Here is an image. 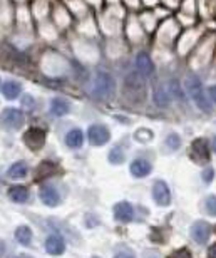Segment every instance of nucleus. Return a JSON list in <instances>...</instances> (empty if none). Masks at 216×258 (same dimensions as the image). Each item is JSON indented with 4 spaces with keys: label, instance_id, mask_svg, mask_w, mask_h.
<instances>
[{
    "label": "nucleus",
    "instance_id": "f257e3e1",
    "mask_svg": "<svg viewBox=\"0 0 216 258\" xmlns=\"http://www.w3.org/2000/svg\"><path fill=\"white\" fill-rule=\"evenodd\" d=\"M184 86H186V91L191 96V99L196 103V106H198L201 111L211 112V106H210V103H208V99L205 96V89H203L201 81L196 79V77H188L186 82H184Z\"/></svg>",
    "mask_w": 216,
    "mask_h": 258
},
{
    "label": "nucleus",
    "instance_id": "f03ea898",
    "mask_svg": "<svg viewBox=\"0 0 216 258\" xmlns=\"http://www.w3.org/2000/svg\"><path fill=\"white\" fill-rule=\"evenodd\" d=\"M114 87L116 86H114V79L111 74L97 72L92 84V96L97 97V99H108L109 96H112Z\"/></svg>",
    "mask_w": 216,
    "mask_h": 258
},
{
    "label": "nucleus",
    "instance_id": "7ed1b4c3",
    "mask_svg": "<svg viewBox=\"0 0 216 258\" xmlns=\"http://www.w3.org/2000/svg\"><path fill=\"white\" fill-rule=\"evenodd\" d=\"M191 159L196 164H205L210 161V150H208V144L203 138H198L191 143V150H190Z\"/></svg>",
    "mask_w": 216,
    "mask_h": 258
},
{
    "label": "nucleus",
    "instance_id": "20e7f679",
    "mask_svg": "<svg viewBox=\"0 0 216 258\" xmlns=\"http://www.w3.org/2000/svg\"><path fill=\"white\" fill-rule=\"evenodd\" d=\"M23 143L34 151L41 150L45 143V131L41 128H30L29 131L23 134Z\"/></svg>",
    "mask_w": 216,
    "mask_h": 258
},
{
    "label": "nucleus",
    "instance_id": "39448f33",
    "mask_svg": "<svg viewBox=\"0 0 216 258\" xmlns=\"http://www.w3.org/2000/svg\"><path fill=\"white\" fill-rule=\"evenodd\" d=\"M87 134H89V141H91V144H94V146H104L109 141V138H111L109 129L103 126V124H92L89 128Z\"/></svg>",
    "mask_w": 216,
    "mask_h": 258
},
{
    "label": "nucleus",
    "instance_id": "423d86ee",
    "mask_svg": "<svg viewBox=\"0 0 216 258\" xmlns=\"http://www.w3.org/2000/svg\"><path fill=\"white\" fill-rule=\"evenodd\" d=\"M191 236L198 245H205L211 236V226L203 220L194 221L191 226Z\"/></svg>",
    "mask_w": 216,
    "mask_h": 258
},
{
    "label": "nucleus",
    "instance_id": "0eeeda50",
    "mask_svg": "<svg viewBox=\"0 0 216 258\" xmlns=\"http://www.w3.org/2000/svg\"><path fill=\"white\" fill-rule=\"evenodd\" d=\"M152 198L159 206H168L171 203V191L164 181H156L152 186Z\"/></svg>",
    "mask_w": 216,
    "mask_h": 258
},
{
    "label": "nucleus",
    "instance_id": "6e6552de",
    "mask_svg": "<svg viewBox=\"0 0 216 258\" xmlns=\"http://www.w3.org/2000/svg\"><path fill=\"white\" fill-rule=\"evenodd\" d=\"M39 196H41L42 203L47 205V206H50V208H54V206H57L59 203H61L59 191L54 186H50V185L41 186V190H39Z\"/></svg>",
    "mask_w": 216,
    "mask_h": 258
},
{
    "label": "nucleus",
    "instance_id": "1a4fd4ad",
    "mask_svg": "<svg viewBox=\"0 0 216 258\" xmlns=\"http://www.w3.org/2000/svg\"><path fill=\"white\" fill-rule=\"evenodd\" d=\"M114 218L121 223H129L134 218V210H132L131 203L119 201L114 205Z\"/></svg>",
    "mask_w": 216,
    "mask_h": 258
},
{
    "label": "nucleus",
    "instance_id": "9d476101",
    "mask_svg": "<svg viewBox=\"0 0 216 258\" xmlns=\"http://www.w3.org/2000/svg\"><path fill=\"white\" fill-rule=\"evenodd\" d=\"M45 250L49 255H54V257H59L65 252V241L62 236L59 235H50L49 238L45 240Z\"/></svg>",
    "mask_w": 216,
    "mask_h": 258
},
{
    "label": "nucleus",
    "instance_id": "9b49d317",
    "mask_svg": "<svg viewBox=\"0 0 216 258\" xmlns=\"http://www.w3.org/2000/svg\"><path fill=\"white\" fill-rule=\"evenodd\" d=\"M3 124L10 129H19L23 124V114L17 109H5L3 111Z\"/></svg>",
    "mask_w": 216,
    "mask_h": 258
},
{
    "label": "nucleus",
    "instance_id": "f8f14e48",
    "mask_svg": "<svg viewBox=\"0 0 216 258\" xmlns=\"http://www.w3.org/2000/svg\"><path fill=\"white\" fill-rule=\"evenodd\" d=\"M149 173H151V163L146 159L139 158L131 163V174L134 178H146Z\"/></svg>",
    "mask_w": 216,
    "mask_h": 258
},
{
    "label": "nucleus",
    "instance_id": "ddd939ff",
    "mask_svg": "<svg viewBox=\"0 0 216 258\" xmlns=\"http://www.w3.org/2000/svg\"><path fill=\"white\" fill-rule=\"evenodd\" d=\"M136 67L143 76H149V74L154 70V64H152L151 57H149L146 52H141L136 56Z\"/></svg>",
    "mask_w": 216,
    "mask_h": 258
},
{
    "label": "nucleus",
    "instance_id": "4468645a",
    "mask_svg": "<svg viewBox=\"0 0 216 258\" xmlns=\"http://www.w3.org/2000/svg\"><path fill=\"white\" fill-rule=\"evenodd\" d=\"M27 173H29V168H27V164L23 161H17V163H14L9 168L7 176H9L10 179H22V178H25Z\"/></svg>",
    "mask_w": 216,
    "mask_h": 258
},
{
    "label": "nucleus",
    "instance_id": "2eb2a0df",
    "mask_svg": "<svg viewBox=\"0 0 216 258\" xmlns=\"http://www.w3.org/2000/svg\"><path fill=\"white\" fill-rule=\"evenodd\" d=\"M65 143H67V146L70 150H79L82 146V143H84V134H82L81 129H72V131H69L67 136H65Z\"/></svg>",
    "mask_w": 216,
    "mask_h": 258
},
{
    "label": "nucleus",
    "instance_id": "dca6fc26",
    "mask_svg": "<svg viewBox=\"0 0 216 258\" xmlns=\"http://www.w3.org/2000/svg\"><path fill=\"white\" fill-rule=\"evenodd\" d=\"M69 103L62 97H54L52 103H50V112L54 116H65L69 112Z\"/></svg>",
    "mask_w": 216,
    "mask_h": 258
},
{
    "label": "nucleus",
    "instance_id": "f3484780",
    "mask_svg": "<svg viewBox=\"0 0 216 258\" xmlns=\"http://www.w3.org/2000/svg\"><path fill=\"white\" fill-rule=\"evenodd\" d=\"M9 198L12 199L14 203H25L27 198H29V191H27L25 186H12L9 190Z\"/></svg>",
    "mask_w": 216,
    "mask_h": 258
},
{
    "label": "nucleus",
    "instance_id": "a211bd4d",
    "mask_svg": "<svg viewBox=\"0 0 216 258\" xmlns=\"http://www.w3.org/2000/svg\"><path fill=\"white\" fill-rule=\"evenodd\" d=\"M2 91H3V96L7 97V99H17L19 96H21V84H17V82L14 81H7L5 84L2 86Z\"/></svg>",
    "mask_w": 216,
    "mask_h": 258
},
{
    "label": "nucleus",
    "instance_id": "6ab92c4d",
    "mask_svg": "<svg viewBox=\"0 0 216 258\" xmlns=\"http://www.w3.org/2000/svg\"><path fill=\"white\" fill-rule=\"evenodd\" d=\"M126 89L131 92H143L144 91V82L137 74H129L126 79Z\"/></svg>",
    "mask_w": 216,
    "mask_h": 258
},
{
    "label": "nucleus",
    "instance_id": "aec40b11",
    "mask_svg": "<svg viewBox=\"0 0 216 258\" xmlns=\"http://www.w3.org/2000/svg\"><path fill=\"white\" fill-rule=\"evenodd\" d=\"M15 238H17V241L23 246H29L30 241H32V230L29 228V226L22 225L19 226L17 230H15Z\"/></svg>",
    "mask_w": 216,
    "mask_h": 258
},
{
    "label": "nucleus",
    "instance_id": "412c9836",
    "mask_svg": "<svg viewBox=\"0 0 216 258\" xmlns=\"http://www.w3.org/2000/svg\"><path fill=\"white\" fill-rule=\"evenodd\" d=\"M154 103L161 106V108H164V106L170 104V92L166 91L164 87H156L154 91Z\"/></svg>",
    "mask_w": 216,
    "mask_h": 258
},
{
    "label": "nucleus",
    "instance_id": "4be33fe9",
    "mask_svg": "<svg viewBox=\"0 0 216 258\" xmlns=\"http://www.w3.org/2000/svg\"><path fill=\"white\" fill-rule=\"evenodd\" d=\"M56 170H57V166L54 163H49V161H45V163H42L41 166H39V170H37V173L39 176L37 178H42V176H50L52 173H56Z\"/></svg>",
    "mask_w": 216,
    "mask_h": 258
},
{
    "label": "nucleus",
    "instance_id": "5701e85b",
    "mask_svg": "<svg viewBox=\"0 0 216 258\" xmlns=\"http://www.w3.org/2000/svg\"><path fill=\"white\" fill-rule=\"evenodd\" d=\"M109 161L112 164H121L124 163V151L121 150V146H114L111 152H109Z\"/></svg>",
    "mask_w": 216,
    "mask_h": 258
},
{
    "label": "nucleus",
    "instance_id": "b1692460",
    "mask_svg": "<svg viewBox=\"0 0 216 258\" xmlns=\"http://www.w3.org/2000/svg\"><path fill=\"white\" fill-rule=\"evenodd\" d=\"M152 138H154V134H152V131H149V129H139L134 134V139L139 141V143H148V141H151Z\"/></svg>",
    "mask_w": 216,
    "mask_h": 258
},
{
    "label": "nucleus",
    "instance_id": "393cba45",
    "mask_svg": "<svg viewBox=\"0 0 216 258\" xmlns=\"http://www.w3.org/2000/svg\"><path fill=\"white\" fill-rule=\"evenodd\" d=\"M179 144H181V139H179L178 134H170L166 138V146L170 151H176L179 148Z\"/></svg>",
    "mask_w": 216,
    "mask_h": 258
},
{
    "label": "nucleus",
    "instance_id": "a878e982",
    "mask_svg": "<svg viewBox=\"0 0 216 258\" xmlns=\"http://www.w3.org/2000/svg\"><path fill=\"white\" fill-rule=\"evenodd\" d=\"M206 211L211 215V216H216V196H208L206 199Z\"/></svg>",
    "mask_w": 216,
    "mask_h": 258
},
{
    "label": "nucleus",
    "instance_id": "bb28decb",
    "mask_svg": "<svg viewBox=\"0 0 216 258\" xmlns=\"http://www.w3.org/2000/svg\"><path fill=\"white\" fill-rule=\"evenodd\" d=\"M170 258H193V257H191V252L188 248H181V250H176L174 253H171Z\"/></svg>",
    "mask_w": 216,
    "mask_h": 258
},
{
    "label": "nucleus",
    "instance_id": "cd10ccee",
    "mask_svg": "<svg viewBox=\"0 0 216 258\" xmlns=\"http://www.w3.org/2000/svg\"><path fill=\"white\" fill-rule=\"evenodd\" d=\"M215 178V170L213 168H208L205 170V173H203V179H205V183H211Z\"/></svg>",
    "mask_w": 216,
    "mask_h": 258
},
{
    "label": "nucleus",
    "instance_id": "c85d7f7f",
    "mask_svg": "<svg viewBox=\"0 0 216 258\" xmlns=\"http://www.w3.org/2000/svg\"><path fill=\"white\" fill-rule=\"evenodd\" d=\"M23 106H25L27 109H34V99L30 96H25L23 97Z\"/></svg>",
    "mask_w": 216,
    "mask_h": 258
},
{
    "label": "nucleus",
    "instance_id": "c756f323",
    "mask_svg": "<svg viewBox=\"0 0 216 258\" xmlns=\"http://www.w3.org/2000/svg\"><path fill=\"white\" fill-rule=\"evenodd\" d=\"M208 96H210V99L216 104V86H211V87L208 89Z\"/></svg>",
    "mask_w": 216,
    "mask_h": 258
},
{
    "label": "nucleus",
    "instance_id": "7c9ffc66",
    "mask_svg": "<svg viewBox=\"0 0 216 258\" xmlns=\"http://www.w3.org/2000/svg\"><path fill=\"white\" fill-rule=\"evenodd\" d=\"M208 257L210 258H216V243H213L208 248Z\"/></svg>",
    "mask_w": 216,
    "mask_h": 258
},
{
    "label": "nucleus",
    "instance_id": "2f4dec72",
    "mask_svg": "<svg viewBox=\"0 0 216 258\" xmlns=\"http://www.w3.org/2000/svg\"><path fill=\"white\" fill-rule=\"evenodd\" d=\"M114 258H134V255H131V253H119V255H116Z\"/></svg>",
    "mask_w": 216,
    "mask_h": 258
},
{
    "label": "nucleus",
    "instance_id": "473e14b6",
    "mask_svg": "<svg viewBox=\"0 0 216 258\" xmlns=\"http://www.w3.org/2000/svg\"><path fill=\"white\" fill-rule=\"evenodd\" d=\"M213 150L216 151V136H215V138H213Z\"/></svg>",
    "mask_w": 216,
    "mask_h": 258
},
{
    "label": "nucleus",
    "instance_id": "72a5a7b5",
    "mask_svg": "<svg viewBox=\"0 0 216 258\" xmlns=\"http://www.w3.org/2000/svg\"><path fill=\"white\" fill-rule=\"evenodd\" d=\"M144 2H146V3H148V5H149V3H154V2H156V0H144Z\"/></svg>",
    "mask_w": 216,
    "mask_h": 258
},
{
    "label": "nucleus",
    "instance_id": "f704fd0d",
    "mask_svg": "<svg viewBox=\"0 0 216 258\" xmlns=\"http://www.w3.org/2000/svg\"><path fill=\"white\" fill-rule=\"evenodd\" d=\"M17 258H32V257H29V255H19Z\"/></svg>",
    "mask_w": 216,
    "mask_h": 258
},
{
    "label": "nucleus",
    "instance_id": "c9c22d12",
    "mask_svg": "<svg viewBox=\"0 0 216 258\" xmlns=\"http://www.w3.org/2000/svg\"><path fill=\"white\" fill-rule=\"evenodd\" d=\"M94 258H97V257H94Z\"/></svg>",
    "mask_w": 216,
    "mask_h": 258
}]
</instances>
